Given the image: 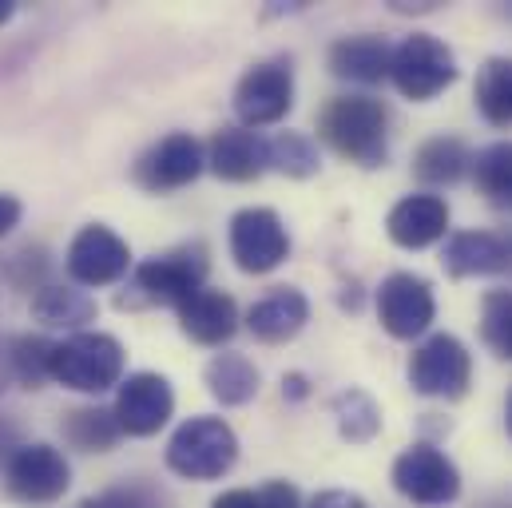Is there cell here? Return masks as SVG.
Here are the masks:
<instances>
[{"mask_svg": "<svg viewBox=\"0 0 512 508\" xmlns=\"http://www.w3.org/2000/svg\"><path fill=\"white\" fill-rule=\"evenodd\" d=\"M20 215H24L20 199H16V195H0V239L12 235V227L20 223Z\"/></svg>", "mask_w": 512, "mask_h": 508, "instance_id": "34", "label": "cell"}, {"mask_svg": "<svg viewBox=\"0 0 512 508\" xmlns=\"http://www.w3.org/2000/svg\"><path fill=\"white\" fill-rule=\"evenodd\" d=\"M64 437L76 449H84V453H108L124 437V429H120V421H116L112 409L88 405V409H72L64 417Z\"/></svg>", "mask_w": 512, "mask_h": 508, "instance_id": "27", "label": "cell"}, {"mask_svg": "<svg viewBox=\"0 0 512 508\" xmlns=\"http://www.w3.org/2000/svg\"><path fill=\"white\" fill-rule=\"evenodd\" d=\"M239 461V437L223 417H191L167 441V469L187 481H219Z\"/></svg>", "mask_w": 512, "mask_h": 508, "instance_id": "3", "label": "cell"}, {"mask_svg": "<svg viewBox=\"0 0 512 508\" xmlns=\"http://www.w3.org/2000/svg\"><path fill=\"white\" fill-rule=\"evenodd\" d=\"M378 318H382L389 338H401V342L421 338L437 318L433 286L421 274H409V270L389 274L382 290H378Z\"/></svg>", "mask_w": 512, "mask_h": 508, "instance_id": "10", "label": "cell"}, {"mask_svg": "<svg viewBox=\"0 0 512 508\" xmlns=\"http://www.w3.org/2000/svg\"><path fill=\"white\" fill-rule=\"evenodd\" d=\"M203 167H207L203 143H199L195 135H187V131H171V135H163L159 143H151V147L139 155V163H135L131 175H135V183H139L143 191L163 195V191L191 187V183L203 175Z\"/></svg>", "mask_w": 512, "mask_h": 508, "instance_id": "9", "label": "cell"}, {"mask_svg": "<svg viewBox=\"0 0 512 508\" xmlns=\"http://www.w3.org/2000/svg\"><path fill=\"white\" fill-rule=\"evenodd\" d=\"M409 385L421 397H445V401L465 397L473 385V358L465 342L453 334L425 338L409 358Z\"/></svg>", "mask_w": 512, "mask_h": 508, "instance_id": "7", "label": "cell"}, {"mask_svg": "<svg viewBox=\"0 0 512 508\" xmlns=\"http://www.w3.org/2000/svg\"><path fill=\"white\" fill-rule=\"evenodd\" d=\"M318 135L358 167H382L389 155V116L382 100L370 96H338L322 108Z\"/></svg>", "mask_w": 512, "mask_h": 508, "instance_id": "1", "label": "cell"}, {"mask_svg": "<svg viewBox=\"0 0 512 508\" xmlns=\"http://www.w3.org/2000/svg\"><path fill=\"white\" fill-rule=\"evenodd\" d=\"M393 489L413 505L441 508L461 497V473L437 445L417 441L393 461Z\"/></svg>", "mask_w": 512, "mask_h": 508, "instance_id": "6", "label": "cell"}, {"mask_svg": "<svg viewBox=\"0 0 512 508\" xmlns=\"http://www.w3.org/2000/svg\"><path fill=\"white\" fill-rule=\"evenodd\" d=\"M294 108V72L286 60H266L243 72L235 88V116L243 127H270Z\"/></svg>", "mask_w": 512, "mask_h": 508, "instance_id": "11", "label": "cell"}, {"mask_svg": "<svg viewBox=\"0 0 512 508\" xmlns=\"http://www.w3.org/2000/svg\"><path fill=\"white\" fill-rule=\"evenodd\" d=\"M116 421L128 437H151L159 433L171 413H175V389L163 374H131L128 381H120L116 393Z\"/></svg>", "mask_w": 512, "mask_h": 508, "instance_id": "14", "label": "cell"}, {"mask_svg": "<svg viewBox=\"0 0 512 508\" xmlns=\"http://www.w3.org/2000/svg\"><path fill=\"white\" fill-rule=\"evenodd\" d=\"M441 266L453 278H477V274H501L512 266V243L493 231H457L445 239Z\"/></svg>", "mask_w": 512, "mask_h": 508, "instance_id": "17", "label": "cell"}, {"mask_svg": "<svg viewBox=\"0 0 512 508\" xmlns=\"http://www.w3.org/2000/svg\"><path fill=\"white\" fill-rule=\"evenodd\" d=\"M330 409H334V425H338L342 441H350V445H366L382 433V405L358 385L334 393Z\"/></svg>", "mask_w": 512, "mask_h": 508, "instance_id": "24", "label": "cell"}, {"mask_svg": "<svg viewBox=\"0 0 512 508\" xmlns=\"http://www.w3.org/2000/svg\"><path fill=\"white\" fill-rule=\"evenodd\" d=\"M481 338L485 346L512 362V290H489L481 302Z\"/></svg>", "mask_w": 512, "mask_h": 508, "instance_id": "30", "label": "cell"}, {"mask_svg": "<svg viewBox=\"0 0 512 508\" xmlns=\"http://www.w3.org/2000/svg\"><path fill=\"white\" fill-rule=\"evenodd\" d=\"M48 358H52V342L24 334V338H16V342L8 346L4 366H8V374L20 381V385L40 389V385L48 381Z\"/></svg>", "mask_w": 512, "mask_h": 508, "instance_id": "29", "label": "cell"}, {"mask_svg": "<svg viewBox=\"0 0 512 508\" xmlns=\"http://www.w3.org/2000/svg\"><path fill=\"white\" fill-rule=\"evenodd\" d=\"M389 56H393V48L374 32L342 36L330 44V72L338 80H354V84H382L389 76Z\"/></svg>", "mask_w": 512, "mask_h": 508, "instance_id": "20", "label": "cell"}, {"mask_svg": "<svg viewBox=\"0 0 512 508\" xmlns=\"http://www.w3.org/2000/svg\"><path fill=\"white\" fill-rule=\"evenodd\" d=\"M32 314H36V322H44V326H84V322H96L100 306H96V298H88L80 286L44 282V286H36V294H32Z\"/></svg>", "mask_w": 512, "mask_h": 508, "instance_id": "22", "label": "cell"}, {"mask_svg": "<svg viewBox=\"0 0 512 508\" xmlns=\"http://www.w3.org/2000/svg\"><path fill=\"white\" fill-rule=\"evenodd\" d=\"M290 254V235L270 207H247L231 219V258L243 274H270Z\"/></svg>", "mask_w": 512, "mask_h": 508, "instance_id": "12", "label": "cell"}, {"mask_svg": "<svg viewBox=\"0 0 512 508\" xmlns=\"http://www.w3.org/2000/svg\"><path fill=\"white\" fill-rule=\"evenodd\" d=\"M175 314H179L183 334L191 342H199V346H223L239 330V306H235V298L223 294V290H211V286L195 290Z\"/></svg>", "mask_w": 512, "mask_h": 508, "instance_id": "16", "label": "cell"}, {"mask_svg": "<svg viewBox=\"0 0 512 508\" xmlns=\"http://www.w3.org/2000/svg\"><path fill=\"white\" fill-rule=\"evenodd\" d=\"M282 393H286V397H294V401H302V397L310 393V389H306V378H302V374H290V378H282Z\"/></svg>", "mask_w": 512, "mask_h": 508, "instance_id": "36", "label": "cell"}, {"mask_svg": "<svg viewBox=\"0 0 512 508\" xmlns=\"http://www.w3.org/2000/svg\"><path fill=\"white\" fill-rule=\"evenodd\" d=\"M16 449H20V429L0 413V465H8L16 457Z\"/></svg>", "mask_w": 512, "mask_h": 508, "instance_id": "33", "label": "cell"}, {"mask_svg": "<svg viewBox=\"0 0 512 508\" xmlns=\"http://www.w3.org/2000/svg\"><path fill=\"white\" fill-rule=\"evenodd\" d=\"M207 167L227 183H251L266 171V139L251 127H223L207 143Z\"/></svg>", "mask_w": 512, "mask_h": 508, "instance_id": "19", "label": "cell"}, {"mask_svg": "<svg viewBox=\"0 0 512 508\" xmlns=\"http://www.w3.org/2000/svg\"><path fill=\"white\" fill-rule=\"evenodd\" d=\"M211 508H258V497L251 489H227L223 497H215Z\"/></svg>", "mask_w": 512, "mask_h": 508, "instance_id": "35", "label": "cell"}, {"mask_svg": "<svg viewBox=\"0 0 512 508\" xmlns=\"http://www.w3.org/2000/svg\"><path fill=\"white\" fill-rule=\"evenodd\" d=\"M385 231L405 251H425L449 235V203L441 195H405L389 219Z\"/></svg>", "mask_w": 512, "mask_h": 508, "instance_id": "15", "label": "cell"}, {"mask_svg": "<svg viewBox=\"0 0 512 508\" xmlns=\"http://www.w3.org/2000/svg\"><path fill=\"white\" fill-rule=\"evenodd\" d=\"M306 322H310V302L294 286H274L266 298H258L255 306L247 310L251 334L266 346H282V342L298 338Z\"/></svg>", "mask_w": 512, "mask_h": 508, "instance_id": "18", "label": "cell"}, {"mask_svg": "<svg viewBox=\"0 0 512 508\" xmlns=\"http://www.w3.org/2000/svg\"><path fill=\"white\" fill-rule=\"evenodd\" d=\"M48 378L76 393H104L124 381V346L100 330H76L64 342H52Z\"/></svg>", "mask_w": 512, "mask_h": 508, "instance_id": "2", "label": "cell"}, {"mask_svg": "<svg viewBox=\"0 0 512 508\" xmlns=\"http://www.w3.org/2000/svg\"><path fill=\"white\" fill-rule=\"evenodd\" d=\"M477 108L489 124L509 127L512 124V56H493L477 72Z\"/></svg>", "mask_w": 512, "mask_h": 508, "instance_id": "26", "label": "cell"}, {"mask_svg": "<svg viewBox=\"0 0 512 508\" xmlns=\"http://www.w3.org/2000/svg\"><path fill=\"white\" fill-rule=\"evenodd\" d=\"M76 286H112L131 270V247L104 223H88L64 258Z\"/></svg>", "mask_w": 512, "mask_h": 508, "instance_id": "13", "label": "cell"}, {"mask_svg": "<svg viewBox=\"0 0 512 508\" xmlns=\"http://www.w3.org/2000/svg\"><path fill=\"white\" fill-rule=\"evenodd\" d=\"M509 433H512V397H509Z\"/></svg>", "mask_w": 512, "mask_h": 508, "instance_id": "39", "label": "cell"}, {"mask_svg": "<svg viewBox=\"0 0 512 508\" xmlns=\"http://www.w3.org/2000/svg\"><path fill=\"white\" fill-rule=\"evenodd\" d=\"M473 155L469 147L457 139V135H433L417 147L413 155V175L421 183H433V187H445V183H457L465 171H469Z\"/></svg>", "mask_w": 512, "mask_h": 508, "instance_id": "21", "label": "cell"}, {"mask_svg": "<svg viewBox=\"0 0 512 508\" xmlns=\"http://www.w3.org/2000/svg\"><path fill=\"white\" fill-rule=\"evenodd\" d=\"M12 12H16V4H12V0H0V24H8Z\"/></svg>", "mask_w": 512, "mask_h": 508, "instance_id": "38", "label": "cell"}, {"mask_svg": "<svg viewBox=\"0 0 512 508\" xmlns=\"http://www.w3.org/2000/svg\"><path fill=\"white\" fill-rule=\"evenodd\" d=\"M80 508H120V505H116V501H112V497L104 493V497H96V501H84Z\"/></svg>", "mask_w": 512, "mask_h": 508, "instance_id": "37", "label": "cell"}, {"mask_svg": "<svg viewBox=\"0 0 512 508\" xmlns=\"http://www.w3.org/2000/svg\"><path fill=\"white\" fill-rule=\"evenodd\" d=\"M389 80L405 100L425 104V100L441 96L457 80V56H453V48L445 40H437L429 32H413L393 48Z\"/></svg>", "mask_w": 512, "mask_h": 508, "instance_id": "5", "label": "cell"}, {"mask_svg": "<svg viewBox=\"0 0 512 508\" xmlns=\"http://www.w3.org/2000/svg\"><path fill=\"white\" fill-rule=\"evenodd\" d=\"M477 191L493 203V207H512V139L489 143L473 155L469 163Z\"/></svg>", "mask_w": 512, "mask_h": 508, "instance_id": "25", "label": "cell"}, {"mask_svg": "<svg viewBox=\"0 0 512 508\" xmlns=\"http://www.w3.org/2000/svg\"><path fill=\"white\" fill-rule=\"evenodd\" d=\"M266 167L290 175V179H310L322 167L318 143L302 131H278L274 139H266Z\"/></svg>", "mask_w": 512, "mask_h": 508, "instance_id": "28", "label": "cell"}, {"mask_svg": "<svg viewBox=\"0 0 512 508\" xmlns=\"http://www.w3.org/2000/svg\"><path fill=\"white\" fill-rule=\"evenodd\" d=\"M72 485V465L56 445H20L16 457L4 465V489L20 505H52L68 493Z\"/></svg>", "mask_w": 512, "mask_h": 508, "instance_id": "8", "label": "cell"}, {"mask_svg": "<svg viewBox=\"0 0 512 508\" xmlns=\"http://www.w3.org/2000/svg\"><path fill=\"white\" fill-rule=\"evenodd\" d=\"M207 247L203 243H187V247H175L167 254H155L147 262H139L131 270V290L135 298L131 302H151V306H183L195 290H203L207 282Z\"/></svg>", "mask_w": 512, "mask_h": 508, "instance_id": "4", "label": "cell"}, {"mask_svg": "<svg viewBox=\"0 0 512 508\" xmlns=\"http://www.w3.org/2000/svg\"><path fill=\"white\" fill-rule=\"evenodd\" d=\"M306 508H370L358 493H346V489H326L318 497H310Z\"/></svg>", "mask_w": 512, "mask_h": 508, "instance_id": "32", "label": "cell"}, {"mask_svg": "<svg viewBox=\"0 0 512 508\" xmlns=\"http://www.w3.org/2000/svg\"><path fill=\"white\" fill-rule=\"evenodd\" d=\"M258 508H306L302 505V493L290 485V481H270L255 493Z\"/></svg>", "mask_w": 512, "mask_h": 508, "instance_id": "31", "label": "cell"}, {"mask_svg": "<svg viewBox=\"0 0 512 508\" xmlns=\"http://www.w3.org/2000/svg\"><path fill=\"white\" fill-rule=\"evenodd\" d=\"M207 378V389L215 401L223 405H247L258 393V366L247 358V354H215L203 370Z\"/></svg>", "mask_w": 512, "mask_h": 508, "instance_id": "23", "label": "cell"}]
</instances>
